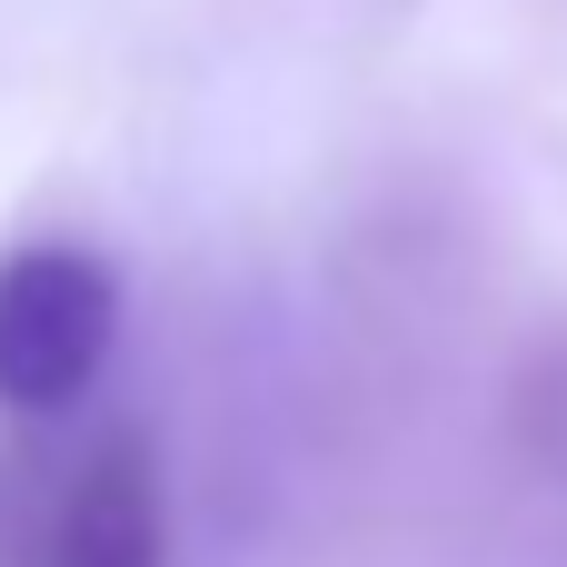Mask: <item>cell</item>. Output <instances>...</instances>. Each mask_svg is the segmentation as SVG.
Segmentation results:
<instances>
[{
  "mask_svg": "<svg viewBox=\"0 0 567 567\" xmlns=\"http://www.w3.org/2000/svg\"><path fill=\"white\" fill-rule=\"evenodd\" d=\"M120 349V279L80 239H20L0 249V409L60 419L100 389Z\"/></svg>",
  "mask_w": 567,
  "mask_h": 567,
  "instance_id": "6da1fadb",
  "label": "cell"
},
{
  "mask_svg": "<svg viewBox=\"0 0 567 567\" xmlns=\"http://www.w3.org/2000/svg\"><path fill=\"white\" fill-rule=\"evenodd\" d=\"M40 567H159L169 558V508H159V458L140 429H110L50 498L40 538H30Z\"/></svg>",
  "mask_w": 567,
  "mask_h": 567,
  "instance_id": "7a4b0ae2",
  "label": "cell"
},
{
  "mask_svg": "<svg viewBox=\"0 0 567 567\" xmlns=\"http://www.w3.org/2000/svg\"><path fill=\"white\" fill-rule=\"evenodd\" d=\"M498 429H508V458L528 478L567 488V309L528 329V349L508 359V389H498Z\"/></svg>",
  "mask_w": 567,
  "mask_h": 567,
  "instance_id": "3957f363",
  "label": "cell"
}]
</instances>
